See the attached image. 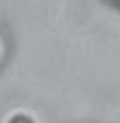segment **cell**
Here are the masks:
<instances>
[{
	"label": "cell",
	"mask_w": 120,
	"mask_h": 123,
	"mask_svg": "<svg viewBox=\"0 0 120 123\" xmlns=\"http://www.w3.org/2000/svg\"><path fill=\"white\" fill-rule=\"evenodd\" d=\"M4 123H37V121H34V117H32L30 112H26V110H15V112H11V115L6 117Z\"/></svg>",
	"instance_id": "1"
},
{
	"label": "cell",
	"mask_w": 120,
	"mask_h": 123,
	"mask_svg": "<svg viewBox=\"0 0 120 123\" xmlns=\"http://www.w3.org/2000/svg\"><path fill=\"white\" fill-rule=\"evenodd\" d=\"M114 2H116V4H120V0H114Z\"/></svg>",
	"instance_id": "2"
}]
</instances>
